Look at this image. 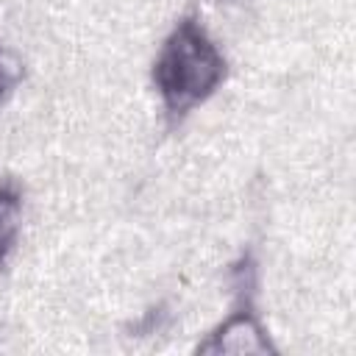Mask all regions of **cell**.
<instances>
[{
  "label": "cell",
  "mask_w": 356,
  "mask_h": 356,
  "mask_svg": "<svg viewBox=\"0 0 356 356\" xmlns=\"http://www.w3.org/2000/svg\"><path fill=\"white\" fill-rule=\"evenodd\" d=\"M222 78L225 58L200 19L192 14L178 19L153 64V83L170 117H184L189 108L211 97Z\"/></svg>",
  "instance_id": "6da1fadb"
},
{
  "label": "cell",
  "mask_w": 356,
  "mask_h": 356,
  "mask_svg": "<svg viewBox=\"0 0 356 356\" xmlns=\"http://www.w3.org/2000/svg\"><path fill=\"white\" fill-rule=\"evenodd\" d=\"M228 3H234V0H228Z\"/></svg>",
  "instance_id": "5b68a950"
},
{
  "label": "cell",
  "mask_w": 356,
  "mask_h": 356,
  "mask_svg": "<svg viewBox=\"0 0 356 356\" xmlns=\"http://www.w3.org/2000/svg\"><path fill=\"white\" fill-rule=\"evenodd\" d=\"M14 81H17V70H11V67L3 61V53H0V97H3V92H6Z\"/></svg>",
  "instance_id": "277c9868"
},
{
  "label": "cell",
  "mask_w": 356,
  "mask_h": 356,
  "mask_svg": "<svg viewBox=\"0 0 356 356\" xmlns=\"http://www.w3.org/2000/svg\"><path fill=\"white\" fill-rule=\"evenodd\" d=\"M19 214H22V192L14 181L0 184V264L17 245L19 234Z\"/></svg>",
  "instance_id": "3957f363"
},
{
  "label": "cell",
  "mask_w": 356,
  "mask_h": 356,
  "mask_svg": "<svg viewBox=\"0 0 356 356\" xmlns=\"http://www.w3.org/2000/svg\"><path fill=\"white\" fill-rule=\"evenodd\" d=\"M234 337H242V339H239V350H261V353H264V350H275V348L270 345V339H267V334H264V328H261L256 312H253V298L245 303V309H236V312L209 337V342H203L197 350H203V353H225Z\"/></svg>",
  "instance_id": "7a4b0ae2"
}]
</instances>
